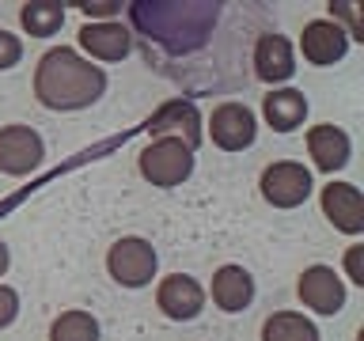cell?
Segmentation results:
<instances>
[{"mask_svg":"<svg viewBox=\"0 0 364 341\" xmlns=\"http://www.w3.org/2000/svg\"><path fill=\"white\" fill-rule=\"evenodd\" d=\"M125 19L156 76L193 95H224L250 84V50L277 11L262 0H133Z\"/></svg>","mask_w":364,"mask_h":341,"instance_id":"obj_1","label":"cell"},{"mask_svg":"<svg viewBox=\"0 0 364 341\" xmlns=\"http://www.w3.org/2000/svg\"><path fill=\"white\" fill-rule=\"evenodd\" d=\"M107 72L80 57L73 45H53L38 57L34 68V99L46 110L68 114V110H87L91 102L107 95Z\"/></svg>","mask_w":364,"mask_h":341,"instance_id":"obj_2","label":"cell"},{"mask_svg":"<svg viewBox=\"0 0 364 341\" xmlns=\"http://www.w3.org/2000/svg\"><path fill=\"white\" fill-rule=\"evenodd\" d=\"M136 170L144 182H152L159 190L182 186L193 175V148H186L175 136H156L148 148H141L136 156Z\"/></svg>","mask_w":364,"mask_h":341,"instance_id":"obj_3","label":"cell"},{"mask_svg":"<svg viewBox=\"0 0 364 341\" xmlns=\"http://www.w3.org/2000/svg\"><path fill=\"white\" fill-rule=\"evenodd\" d=\"M156 266H159L156 247L141 235H125L118 243H110V250H107V273L122 288H144V284H152Z\"/></svg>","mask_w":364,"mask_h":341,"instance_id":"obj_4","label":"cell"},{"mask_svg":"<svg viewBox=\"0 0 364 341\" xmlns=\"http://www.w3.org/2000/svg\"><path fill=\"white\" fill-rule=\"evenodd\" d=\"M311 170L296 159H277V163L262 167L258 178V193L266 197L273 209H300V205L311 197Z\"/></svg>","mask_w":364,"mask_h":341,"instance_id":"obj_5","label":"cell"},{"mask_svg":"<svg viewBox=\"0 0 364 341\" xmlns=\"http://www.w3.org/2000/svg\"><path fill=\"white\" fill-rule=\"evenodd\" d=\"M296 76V45L289 34L266 31L250 50V80L262 84H289Z\"/></svg>","mask_w":364,"mask_h":341,"instance_id":"obj_6","label":"cell"},{"mask_svg":"<svg viewBox=\"0 0 364 341\" xmlns=\"http://www.w3.org/2000/svg\"><path fill=\"white\" fill-rule=\"evenodd\" d=\"M209 136L220 152H243L258 136V118L247 102H220L209 114Z\"/></svg>","mask_w":364,"mask_h":341,"instance_id":"obj_7","label":"cell"},{"mask_svg":"<svg viewBox=\"0 0 364 341\" xmlns=\"http://www.w3.org/2000/svg\"><path fill=\"white\" fill-rule=\"evenodd\" d=\"M46 159V141L31 125H4L0 129V170L4 175H31Z\"/></svg>","mask_w":364,"mask_h":341,"instance_id":"obj_8","label":"cell"},{"mask_svg":"<svg viewBox=\"0 0 364 341\" xmlns=\"http://www.w3.org/2000/svg\"><path fill=\"white\" fill-rule=\"evenodd\" d=\"M318 205H323L326 224H334L341 235H360L364 232V193L353 186V182L330 178L323 193H318Z\"/></svg>","mask_w":364,"mask_h":341,"instance_id":"obj_9","label":"cell"},{"mask_svg":"<svg viewBox=\"0 0 364 341\" xmlns=\"http://www.w3.org/2000/svg\"><path fill=\"white\" fill-rule=\"evenodd\" d=\"M296 296L315 315H338L346 307V284H341L338 269L330 266H307L296 281Z\"/></svg>","mask_w":364,"mask_h":341,"instance_id":"obj_10","label":"cell"},{"mask_svg":"<svg viewBox=\"0 0 364 341\" xmlns=\"http://www.w3.org/2000/svg\"><path fill=\"white\" fill-rule=\"evenodd\" d=\"M156 307L175 323H190L205 311V288L190 273H167L164 281L156 284Z\"/></svg>","mask_w":364,"mask_h":341,"instance_id":"obj_11","label":"cell"},{"mask_svg":"<svg viewBox=\"0 0 364 341\" xmlns=\"http://www.w3.org/2000/svg\"><path fill=\"white\" fill-rule=\"evenodd\" d=\"M307 156H311V163L323 170V175H338L353 156V141L334 121L311 125V129H307Z\"/></svg>","mask_w":364,"mask_h":341,"instance_id":"obj_12","label":"cell"},{"mask_svg":"<svg viewBox=\"0 0 364 341\" xmlns=\"http://www.w3.org/2000/svg\"><path fill=\"white\" fill-rule=\"evenodd\" d=\"M148 133L152 136H175V141H182L186 148H198L201 144V114L193 110V102H186V99H171L148 118Z\"/></svg>","mask_w":364,"mask_h":341,"instance_id":"obj_13","label":"cell"},{"mask_svg":"<svg viewBox=\"0 0 364 341\" xmlns=\"http://www.w3.org/2000/svg\"><path fill=\"white\" fill-rule=\"evenodd\" d=\"M300 50H304V61L326 68V65H338L341 57H346L349 38H346V31H341V23L311 19L300 34Z\"/></svg>","mask_w":364,"mask_h":341,"instance_id":"obj_14","label":"cell"},{"mask_svg":"<svg viewBox=\"0 0 364 341\" xmlns=\"http://www.w3.org/2000/svg\"><path fill=\"white\" fill-rule=\"evenodd\" d=\"M80 50H87L95 61H125L133 50L129 27H122V19L84 23V27H80Z\"/></svg>","mask_w":364,"mask_h":341,"instance_id":"obj_15","label":"cell"},{"mask_svg":"<svg viewBox=\"0 0 364 341\" xmlns=\"http://www.w3.org/2000/svg\"><path fill=\"white\" fill-rule=\"evenodd\" d=\"M262 118L273 133H296L307 118V95L300 87H273L262 99Z\"/></svg>","mask_w":364,"mask_h":341,"instance_id":"obj_16","label":"cell"},{"mask_svg":"<svg viewBox=\"0 0 364 341\" xmlns=\"http://www.w3.org/2000/svg\"><path fill=\"white\" fill-rule=\"evenodd\" d=\"M213 303L224 315H239L255 303V277L243 266H220L213 273Z\"/></svg>","mask_w":364,"mask_h":341,"instance_id":"obj_17","label":"cell"},{"mask_svg":"<svg viewBox=\"0 0 364 341\" xmlns=\"http://www.w3.org/2000/svg\"><path fill=\"white\" fill-rule=\"evenodd\" d=\"M262 341H323L318 326L300 311H273L262 323Z\"/></svg>","mask_w":364,"mask_h":341,"instance_id":"obj_18","label":"cell"},{"mask_svg":"<svg viewBox=\"0 0 364 341\" xmlns=\"http://www.w3.org/2000/svg\"><path fill=\"white\" fill-rule=\"evenodd\" d=\"M65 4H57V0H31V4L19 8V23L23 31L31 34V38H50V34L61 31L65 23Z\"/></svg>","mask_w":364,"mask_h":341,"instance_id":"obj_19","label":"cell"},{"mask_svg":"<svg viewBox=\"0 0 364 341\" xmlns=\"http://www.w3.org/2000/svg\"><path fill=\"white\" fill-rule=\"evenodd\" d=\"M50 341H99V318L91 311H61L50 326Z\"/></svg>","mask_w":364,"mask_h":341,"instance_id":"obj_20","label":"cell"},{"mask_svg":"<svg viewBox=\"0 0 364 341\" xmlns=\"http://www.w3.org/2000/svg\"><path fill=\"white\" fill-rule=\"evenodd\" d=\"M338 19H346V27H349L346 38H364L360 8H357V4H330V23H338ZM346 27H341V31H346Z\"/></svg>","mask_w":364,"mask_h":341,"instance_id":"obj_21","label":"cell"},{"mask_svg":"<svg viewBox=\"0 0 364 341\" xmlns=\"http://www.w3.org/2000/svg\"><path fill=\"white\" fill-rule=\"evenodd\" d=\"M23 61V42L11 31H0V72L4 68H16Z\"/></svg>","mask_w":364,"mask_h":341,"instance_id":"obj_22","label":"cell"},{"mask_svg":"<svg viewBox=\"0 0 364 341\" xmlns=\"http://www.w3.org/2000/svg\"><path fill=\"white\" fill-rule=\"evenodd\" d=\"M19 318V292L8 288V284H0V330L11 326Z\"/></svg>","mask_w":364,"mask_h":341,"instance_id":"obj_23","label":"cell"},{"mask_svg":"<svg viewBox=\"0 0 364 341\" xmlns=\"http://www.w3.org/2000/svg\"><path fill=\"white\" fill-rule=\"evenodd\" d=\"M364 247L357 243V247H349V254H346V269H349V281L353 284H364Z\"/></svg>","mask_w":364,"mask_h":341,"instance_id":"obj_24","label":"cell"},{"mask_svg":"<svg viewBox=\"0 0 364 341\" xmlns=\"http://www.w3.org/2000/svg\"><path fill=\"white\" fill-rule=\"evenodd\" d=\"M80 11L87 16V23H107V16H118L122 4H80Z\"/></svg>","mask_w":364,"mask_h":341,"instance_id":"obj_25","label":"cell"},{"mask_svg":"<svg viewBox=\"0 0 364 341\" xmlns=\"http://www.w3.org/2000/svg\"><path fill=\"white\" fill-rule=\"evenodd\" d=\"M8 266H11V250H8V243L0 239V277L8 273Z\"/></svg>","mask_w":364,"mask_h":341,"instance_id":"obj_26","label":"cell"}]
</instances>
